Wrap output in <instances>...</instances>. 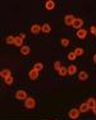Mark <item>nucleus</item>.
Wrapping results in <instances>:
<instances>
[{"instance_id": "1", "label": "nucleus", "mask_w": 96, "mask_h": 120, "mask_svg": "<svg viewBox=\"0 0 96 120\" xmlns=\"http://www.w3.org/2000/svg\"><path fill=\"white\" fill-rule=\"evenodd\" d=\"M24 107L28 109V110H32V109L36 107V100L32 98V97H27L24 100Z\"/></svg>"}, {"instance_id": "2", "label": "nucleus", "mask_w": 96, "mask_h": 120, "mask_svg": "<svg viewBox=\"0 0 96 120\" xmlns=\"http://www.w3.org/2000/svg\"><path fill=\"white\" fill-rule=\"evenodd\" d=\"M80 114H81L80 109H70L69 112H68V115H69L70 119H77L78 116H80Z\"/></svg>"}, {"instance_id": "3", "label": "nucleus", "mask_w": 96, "mask_h": 120, "mask_svg": "<svg viewBox=\"0 0 96 120\" xmlns=\"http://www.w3.org/2000/svg\"><path fill=\"white\" fill-rule=\"evenodd\" d=\"M27 92L26 91H23V90H21V91H17L15 92V98L17 100H26L27 98Z\"/></svg>"}, {"instance_id": "4", "label": "nucleus", "mask_w": 96, "mask_h": 120, "mask_svg": "<svg viewBox=\"0 0 96 120\" xmlns=\"http://www.w3.org/2000/svg\"><path fill=\"white\" fill-rule=\"evenodd\" d=\"M74 19H76L74 15H72V14H68V15L64 17V23H65L67 26H72L73 22H74Z\"/></svg>"}, {"instance_id": "5", "label": "nucleus", "mask_w": 96, "mask_h": 120, "mask_svg": "<svg viewBox=\"0 0 96 120\" xmlns=\"http://www.w3.org/2000/svg\"><path fill=\"white\" fill-rule=\"evenodd\" d=\"M82 24H83V21H82V19H81V18H76L74 22H73V24H72V27H73V28H77V31H78V30H81Z\"/></svg>"}, {"instance_id": "6", "label": "nucleus", "mask_w": 96, "mask_h": 120, "mask_svg": "<svg viewBox=\"0 0 96 120\" xmlns=\"http://www.w3.org/2000/svg\"><path fill=\"white\" fill-rule=\"evenodd\" d=\"M28 77H30V79H32V81H36V79L38 78V72L36 69H31L30 73H28Z\"/></svg>"}, {"instance_id": "7", "label": "nucleus", "mask_w": 96, "mask_h": 120, "mask_svg": "<svg viewBox=\"0 0 96 120\" xmlns=\"http://www.w3.org/2000/svg\"><path fill=\"white\" fill-rule=\"evenodd\" d=\"M86 36H87V31L84 30V28H81V30L77 31V37L80 40H84V38H86Z\"/></svg>"}, {"instance_id": "8", "label": "nucleus", "mask_w": 96, "mask_h": 120, "mask_svg": "<svg viewBox=\"0 0 96 120\" xmlns=\"http://www.w3.org/2000/svg\"><path fill=\"white\" fill-rule=\"evenodd\" d=\"M40 31H41V26L40 24H32L31 26V32H32L33 35H37Z\"/></svg>"}, {"instance_id": "9", "label": "nucleus", "mask_w": 96, "mask_h": 120, "mask_svg": "<svg viewBox=\"0 0 96 120\" xmlns=\"http://www.w3.org/2000/svg\"><path fill=\"white\" fill-rule=\"evenodd\" d=\"M45 8H46V10H53L55 8V3L53 1V0H47V1L45 3Z\"/></svg>"}, {"instance_id": "10", "label": "nucleus", "mask_w": 96, "mask_h": 120, "mask_svg": "<svg viewBox=\"0 0 96 120\" xmlns=\"http://www.w3.org/2000/svg\"><path fill=\"white\" fill-rule=\"evenodd\" d=\"M30 51H31V47L27 46V45H23V46L21 47V54H22V55H28Z\"/></svg>"}, {"instance_id": "11", "label": "nucleus", "mask_w": 96, "mask_h": 120, "mask_svg": "<svg viewBox=\"0 0 96 120\" xmlns=\"http://www.w3.org/2000/svg\"><path fill=\"white\" fill-rule=\"evenodd\" d=\"M87 105H88V107L91 109V110H94V109L96 107V100L92 98V97H91V98H88V100H87Z\"/></svg>"}, {"instance_id": "12", "label": "nucleus", "mask_w": 96, "mask_h": 120, "mask_svg": "<svg viewBox=\"0 0 96 120\" xmlns=\"http://www.w3.org/2000/svg\"><path fill=\"white\" fill-rule=\"evenodd\" d=\"M41 31H42L44 33H50V31H51V27H50L49 23H45V24L41 26Z\"/></svg>"}, {"instance_id": "13", "label": "nucleus", "mask_w": 96, "mask_h": 120, "mask_svg": "<svg viewBox=\"0 0 96 120\" xmlns=\"http://www.w3.org/2000/svg\"><path fill=\"white\" fill-rule=\"evenodd\" d=\"M0 75H1V78L7 79L8 77L12 75V73H10V70H9V69H4V70H1V72H0Z\"/></svg>"}, {"instance_id": "14", "label": "nucleus", "mask_w": 96, "mask_h": 120, "mask_svg": "<svg viewBox=\"0 0 96 120\" xmlns=\"http://www.w3.org/2000/svg\"><path fill=\"white\" fill-rule=\"evenodd\" d=\"M87 78H88V74H87V72L82 70V72L78 73V79H80V81H86Z\"/></svg>"}, {"instance_id": "15", "label": "nucleus", "mask_w": 96, "mask_h": 120, "mask_svg": "<svg viewBox=\"0 0 96 120\" xmlns=\"http://www.w3.org/2000/svg\"><path fill=\"white\" fill-rule=\"evenodd\" d=\"M5 42H7L8 45H14V44H15V37L12 36V35L8 36L7 38H5Z\"/></svg>"}, {"instance_id": "16", "label": "nucleus", "mask_w": 96, "mask_h": 120, "mask_svg": "<svg viewBox=\"0 0 96 120\" xmlns=\"http://www.w3.org/2000/svg\"><path fill=\"white\" fill-rule=\"evenodd\" d=\"M88 110H90V107H88V105H87V102L81 104V106H80V111H81V112H87Z\"/></svg>"}, {"instance_id": "17", "label": "nucleus", "mask_w": 96, "mask_h": 120, "mask_svg": "<svg viewBox=\"0 0 96 120\" xmlns=\"http://www.w3.org/2000/svg\"><path fill=\"white\" fill-rule=\"evenodd\" d=\"M15 46H18V47H22L23 46V38H22L21 36H18V37H15Z\"/></svg>"}, {"instance_id": "18", "label": "nucleus", "mask_w": 96, "mask_h": 120, "mask_svg": "<svg viewBox=\"0 0 96 120\" xmlns=\"http://www.w3.org/2000/svg\"><path fill=\"white\" fill-rule=\"evenodd\" d=\"M76 72H77V67H76V65H69L68 67V74L69 75L76 74Z\"/></svg>"}, {"instance_id": "19", "label": "nucleus", "mask_w": 96, "mask_h": 120, "mask_svg": "<svg viewBox=\"0 0 96 120\" xmlns=\"http://www.w3.org/2000/svg\"><path fill=\"white\" fill-rule=\"evenodd\" d=\"M59 75H61V77H65L67 74H68V68H65V67H61L60 69H59Z\"/></svg>"}, {"instance_id": "20", "label": "nucleus", "mask_w": 96, "mask_h": 120, "mask_svg": "<svg viewBox=\"0 0 96 120\" xmlns=\"http://www.w3.org/2000/svg\"><path fill=\"white\" fill-rule=\"evenodd\" d=\"M33 69H36L37 72L42 70V69H44V65H42V63H36V64L33 65Z\"/></svg>"}, {"instance_id": "21", "label": "nucleus", "mask_w": 96, "mask_h": 120, "mask_svg": "<svg viewBox=\"0 0 96 120\" xmlns=\"http://www.w3.org/2000/svg\"><path fill=\"white\" fill-rule=\"evenodd\" d=\"M74 54H76L77 56H81V55L83 54V49H82V47H77V49L74 50Z\"/></svg>"}, {"instance_id": "22", "label": "nucleus", "mask_w": 96, "mask_h": 120, "mask_svg": "<svg viewBox=\"0 0 96 120\" xmlns=\"http://www.w3.org/2000/svg\"><path fill=\"white\" fill-rule=\"evenodd\" d=\"M60 44L63 45L64 47H67V46L69 45V40H68V38H61V40H60Z\"/></svg>"}, {"instance_id": "23", "label": "nucleus", "mask_w": 96, "mask_h": 120, "mask_svg": "<svg viewBox=\"0 0 96 120\" xmlns=\"http://www.w3.org/2000/svg\"><path fill=\"white\" fill-rule=\"evenodd\" d=\"M13 81H14V79H13V77H12V75H10V77H8L7 79H4V82H5V83H7L8 86H10V84H12V83H13Z\"/></svg>"}, {"instance_id": "24", "label": "nucleus", "mask_w": 96, "mask_h": 120, "mask_svg": "<svg viewBox=\"0 0 96 120\" xmlns=\"http://www.w3.org/2000/svg\"><path fill=\"white\" fill-rule=\"evenodd\" d=\"M76 54H74V51H72V52H69L68 54V60H76Z\"/></svg>"}, {"instance_id": "25", "label": "nucleus", "mask_w": 96, "mask_h": 120, "mask_svg": "<svg viewBox=\"0 0 96 120\" xmlns=\"http://www.w3.org/2000/svg\"><path fill=\"white\" fill-rule=\"evenodd\" d=\"M60 68H61V64H60V61H55V63H54V69H55V70H58V72H59V69H60Z\"/></svg>"}, {"instance_id": "26", "label": "nucleus", "mask_w": 96, "mask_h": 120, "mask_svg": "<svg viewBox=\"0 0 96 120\" xmlns=\"http://www.w3.org/2000/svg\"><path fill=\"white\" fill-rule=\"evenodd\" d=\"M90 28H91V32H92V35H94V36H96V27H95V26H91Z\"/></svg>"}, {"instance_id": "27", "label": "nucleus", "mask_w": 96, "mask_h": 120, "mask_svg": "<svg viewBox=\"0 0 96 120\" xmlns=\"http://www.w3.org/2000/svg\"><path fill=\"white\" fill-rule=\"evenodd\" d=\"M19 36H21V37H22V38H23V40L26 38V35H24V33H21V35H19Z\"/></svg>"}, {"instance_id": "28", "label": "nucleus", "mask_w": 96, "mask_h": 120, "mask_svg": "<svg viewBox=\"0 0 96 120\" xmlns=\"http://www.w3.org/2000/svg\"><path fill=\"white\" fill-rule=\"evenodd\" d=\"M94 61L96 63V54H95V55H94Z\"/></svg>"}, {"instance_id": "29", "label": "nucleus", "mask_w": 96, "mask_h": 120, "mask_svg": "<svg viewBox=\"0 0 96 120\" xmlns=\"http://www.w3.org/2000/svg\"><path fill=\"white\" fill-rule=\"evenodd\" d=\"M94 114H96V107L94 109Z\"/></svg>"}]
</instances>
